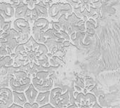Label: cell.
<instances>
[{
	"label": "cell",
	"instance_id": "18",
	"mask_svg": "<svg viewBox=\"0 0 120 108\" xmlns=\"http://www.w3.org/2000/svg\"><path fill=\"white\" fill-rule=\"evenodd\" d=\"M84 81H85V85H86L85 90L88 93H90V91L94 89L96 86V83L92 78H89V77H86L84 79Z\"/></svg>",
	"mask_w": 120,
	"mask_h": 108
},
{
	"label": "cell",
	"instance_id": "11",
	"mask_svg": "<svg viewBox=\"0 0 120 108\" xmlns=\"http://www.w3.org/2000/svg\"><path fill=\"white\" fill-rule=\"evenodd\" d=\"M13 99H14L15 104L24 107V105L27 103H28L25 93L22 92H13Z\"/></svg>",
	"mask_w": 120,
	"mask_h": 108
},
{
	"label": "cell",
	"instance_id": "19",
	"mask_svg": "<svg viewBox=\"0 0 120 108\" xmlns=\"http://www.w3.org/2000/svg\"><path fill=\"white\" fill-rule=\"evenodd\" d=\"M23 1V3L25 4H26L27 6L29 9L33 10V9L35 8L36 5L38 4L40 1H32V0H30V1Z\"/></svg>",
	"mask_w": 120,
	"mask_h": 108
},
{
	"label": "cell",
	"instance_id": "7",
	"mask_svg": "<svg viewBox=\"0 0 120 108\" xmlns=\"http://www.w3.org/2000/svg\"><path fill=\"white\" fill-rule=\"evenodd\" d=\"M13 103V91L8 87H1L0 89V108H10Z\"/></svg>",
	"mask_w": 120,
	"mask_h": 108
},
{
	"label": "cell",
	"instance_id": "4",
	"mask_svg": "<svg viewBox=\"0 0 120 108\" xmlns=\"http://www.w3.org/2000/svg\"><path fill=\"white\" fill-rule=\"evenodd\" d=\"M52 20L46 18H39L32 26V37L39 44H45L46 39L44 37L45 33L51 28Z\"/></svg>",
	"mask_w": 120,
	"mask_h": 108
},
{
	"label": "cell",
	"instance_id": "12",
	"mask_svg": "<svg viewBox=\"0 0 120 108\" xmlns=\"http://www.w3.org/2000/svg\"><path fill=\"white\" fill-rule=\"evenodd\" d=\"M49 58V63H50V65L51 67H53V69H56L62 65H65L64 63V60L62 58H60L54 55H52L51 53L48 54Z\"/></svg>",
	"mask_w": 120,
	"mask_h": 108
},
{
	"label": "cell",
	"instance_id": "1",
	"mask_svg": "<svg viewBox=\"0 0 120 108\" xmlns=\"http://www.w3.org/2000/svg\"><path fill=\"white\" fill-rule=\"evenodd\" d=\"M32 84V77L25 71H18L10 74L8 88L13 92H22L25 91Z\"/></svg>",
	"mask_w": 120,
	"mask_h": 108
},
{
	"label": "cell",
	"instance_id": "13",
	"mask_svg": "<svg viewBox=\"0 0 120 108\" xmlns=\"http://www.w3.org/2000/svg\"><path fill=\"white\" fill-rule=\"evenodd\" d=\"M28 9V7L26 4L23 3L22 1L21 4L15 8V19H22L24 18L26 14V12Z\"/></svg>",
	"mask_w": 120,
	"mask_h": 108
},
{
	"label": "cell",
	"instance_id": "17",
	"mask_svg": "<svg viewBox=\"0 0 120 108\" xmlns=\"http://www.w3.org/2000/svg\"><path fill=\"white\" fill-rule=\"evenodd\" d=\"M96 26V20L94 18H89L88 19V20L86 22V32L89 34H94L95 33Z\"/></svg>",
	"mask_w": 120,
	"mask_h": 108
},
{
	"label": "cell",
	"instance_id": "2",
	"mask_svg": "<svg viewBox=\"0 0 120 108\" xmlns=\"http://www.w3.org/2000/svg\"><path fill=\"white\" fill-rule=\"evenodd\" d=\"M32 84L39 92L51 91L54 87V82L51 77V72L40 71L32 77Z\"/></svg>",
	"mask_w": 120,
	"mask_h": 108
},
{
	"label": "cell",
	"instance_id": "16",
	"mask_svg": "<svg viewBox=\"0 0 120 108\" xmlns=\"http://www.w3.org/2000/svg\"><path fill=\"white\" fill-rule=\"evenodd\" d=\"M14 58H13L10 56H7L5 57H1L0 63L1 67H11L14 65Z\"/></svg>",
	"mask_w": 120,
	"mask_h": 108
},
{
	"label": "cell",
	"instance_id": "22",
	"mask_svg": "<svg viewBox=\"0 0 120 108\" xmlns=\"http://www.w3.org/2000/svg\"><path fill=\"white\" fill-rule=\"evenodd\" d=\"M0 55H1V57H5V56H9L6 48L2 44H1V53H0Z\"/></svg>",
	"mask_w": 120,
	"mask_h": 108
},
{
	"label": "cell",
	"instance_id": "20",
	"mask_svg": "<svg viewBox=\"0 0 120 108\" xmlns=\"http://www.w3.org/2000/svg\"><path fill=\"white\" fill-rule=\"evenodd\" d=\"M74 84L76 85V86H79V87H80V88H81L82 89H83L84 91L85 90L86 85H85V81H84V79H82V78L77 77V78L76 79V80H75Z\"/></svg>",
	"mask_w": 120,
	"mask_h": 108
},
{
	"label": "cell",
	"instance_id": "25",
	"mask_svg": "<svg viewBox=\"0 0 120 108\" xmlns=\"http://www.w3.org/2000/svg\"><path fill=\"white\" fill-rule=\"evenodd\" d=\"M24 108V107H22V106H20V105H16V104L13 103L10 108Z\"/></svg>",
	"mask_w": 120,
	"mask_h": 108
},
{
	"label": "cell",
	"instance_id": "5",
	"mask_svg": "<svg viewBox=\"0 0 120 108\" xmlns=\"http://www.w3.org/2000/svg\"><path fill=\"white\" fill-rule=\"evenodd\" d=\"M50 103L56 108H68L70 105V93L60 87H55L51 91Z\"/></svg>",
	"mask_w": 120,
	"mask_h": 108
},
{
	"label": "cell",
	"instance_id": "23",
	"mask_svg": "<svg viewBox=\"0 0 120 108\" xmlns=\"http://www.w3.org/2000/svg\"><path fill=\"white\" fill-rule=\"evenodd\" d=\"M39 105L37 103H34V104H30L29 103H27L25 105H24V108H39Z\"/></svg>",
	"mask_w": 120,
	"mask_h": 108
},
{
	"label": "cell",
	"instance_id": "24",
	"mask_svg": "<svg viewBox=\"0 0 120 108\" xmlns=\"http://www.w3.org/2000/svg\"><path fill=\"white\" fill-rule=\"evenodd\" d=\"M39 108H55L53 105H52L51 103H49V104H47V105H44V106H42V107H40Z\"/></svg>",
	"mask_w": 120,
	"mask_h": 108
},
{
	"label": "cell",
	"instance_id": "14",
	"mask_svg": "<svg viewBox=\"0 0 120 108\" xmlns=\"http://www.w3.org/2000/svg\"><path fill=\"white\" fill-rule=\"evenodd\" d=\"M39 18L38 13H37V11L35 10V8L33 9V10H30V9L28 8L27 12H26L25 16L24 18V19L27 20L32 26L34 25L35 21L37 20H38Z\"/></svg>",
	"mask_w": 120,
	"mask_h": 108
},
{
	"label": "cell",
	"instance_id": "15",
	"mask_svg": "<svg viewBox=\"0 0 120 108\" xmlns=\"http://www.w3.org/2000/svg\"><path fill=\"white\" fill-rule=\"evenodd\" d=\"M13 21H6L3 17L0 16V34L8 32L12 28Z\"/></svg>",
	"mask_w": 120,
	"mask_h": 108
},
{
	"label": "cell",
	"instance_id": "21",
	"mask_svg": "<svg viewBox=\"0 0 120 108\" xmlns=\"http://www.w3.org/2000/svg\"><path fill=\"white\" fill-rule=\"evenodd\" d=\"M51 28H53L54 30H56L57 32H60L61 30H63L62 27L58 22H52V27Z\"/></svg>",
	"mask_w": 120,
	"mask_h": 108
},
{
	"label": "cell",
	"instance_id": "9",
	"mask_svg": "<svg viewBox=\"0 0 120 108\" xmlns=\"http://www.w3.org/2000/svg\"><path fill=\"white\" fill-rule=\"evenodd\" d=\"M39 93V92L34 87L32 84H31L30 86L25 92L27 102L30 104H34V103H36Z\"/></svg>",
	"mask_w": 120,
	"mask_h": 108
},
{
	"label": "cell",
	"instance_id": "10",
	"mask_svg": "<svg viewBox=\"0 0 120 108\" xmlns=\"http://www.w3.org/2000/svg\"><path fill=\"white\" fill-rule=\"evenodd\" d=\"M50 95L51 91L39 93L37 98L36 103L39 105V107H42L45 105L50 103Z\"/></svg>",
	"mask_w": 120,
	"mask_h": 108
},
{
	"label": "cell",
	"instance_id": "6",
	"mask_svg": "<svg viewBox=\"0 0 120 108\" xmlns=\"http://www.w3.org/2000/svg\"><path fill=\"white\" fill-rule=\"evenodd\" d=\"M12 27L19 33V37L17 40L20 44L27 43L32 37V25L25 19L14 20Z\"/></svg>",
	"mask_w": 120,
	"mask_h": 108
},
{
	"label": "cell",
	"instance_id": "3",
	"mask_svg": "<svg viewBox=\"0 0 120 108\" xmlns=\"http://www.w3.org/2000/svg\"><path fill=\"white\" fill-rule=\"evenodd\" d=\"M54 3L49 9V18L53 22H58L63 15H69L73 13V7L68 1H53Z\"/></svg>",
	"mask_w": 120,
	"mask_h": 108
},
{
	"label": "cell",
	"instance_id": "8",
	"mask_svg": "<svg viewBox=\"0 0 120 108\" xmlns=\"http://www.w3.org/2000/svg\"><path fill=\"white\" fill-rule=\"evenodd\" d=\"M15 8L6 1H0V16L3 17L6 21H13L15 20Z\"/></svg>",
	"mask_w": 120,
	"mask_h": 108
}]
</instances>
